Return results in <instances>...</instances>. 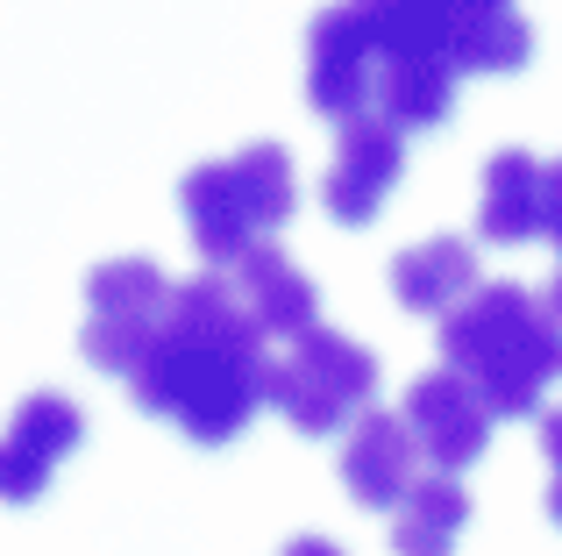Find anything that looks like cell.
Here are the masks:
<instances>
[{
	"label": "cell",
	"instance_id": "cell-3",
	"mask_svg": "<svg viewBox=\"0 0 562 556\" xmlns=\"http://www.w3.org/2000/svg\"><path fill=\"white\" fill-rule=\"evenodd\" d=\"M179 208L192 229V251L214 271H235L263 236L292 222L300 208V171H292L285 143H249L235 157H214V165H192L179 186Z\"/></svg>",
	"mask_w": 562,
	"mask_h": 556
},
{
	"label": "cell",
	"instance_id": "cell-14",
	"mask_svg": "<svg viewBox=\"0 0 562 556\" xmlns=\"http://www.w3.org/2000/svg\"><path fill=\"white\" fill-rule=\"evenodd\" d=\"M477 236L484 243H535L541 236V157L498 151L477 179Z\"/></svg>",
	"mask_w": 562,
	"mask_h": 556
},
{
	"label": "cell",
	"instance_id": "cell-18",
	"mask_svg": "<svg viewBox=\"0 0 562 556\" xmlns=\"http://www.w3.org/2000/svg\"><path fill=\"white\" fill-rule=\"evenodd\" d=\"M541 457L562 471V407H541Z\"/></svg>",
	"mask_w": 562,
	"mask_h": 556
},
{
	"label": "cell",
	"instance_id": "cell-11",
	"mask_svg": "<svg viewBox=\"0 0 562 556\" xmlns=\"http://www.w3.org/2000/svg\"><path fill=\"white\" fill-rule=\"evenodd\" d=\"M235 286V300H243V314L257 321V335L263 343H300L306 329H321V292H314V278H306L300 265H292L278 243H257V251L243 257L235 271H221Z\"/></svg>",
	"mask_w": 562,
	"mask_h": 556
},
{
	"label": "cell",
	"instance_id": "cell-13",
	"mask_svg": "<svg viewBox=\"0 0 562 556\" xmlns=\"http://www.w3.org/2000/svg\"><path fill=\"white\" fill-rule=\"evenodd\" d=\"M477 286H484L477 251H470L463 236H427V243H413V251L392 257V300L406 307V314H441L449 321Z\"/></svg>",
	"mask_w": 562,
	"mask_h": 556
},
{
	"label": "cell",
	"instance_id": "cell-7",
	"mask_svg": "<svg viewBox=\"0 0 562 556\" xmlns=\"http://www.w3.org/2000/svg\"><path fill=\"white\" fill-rule=\"evenodd\" d=\"M398 421H406V435L420 443V457L435 464V478L470 471V464L484 457V443H492V407H484L477 392H470L463 378L449 371V364L413 378V386H406V407H398Z\"/></svg>",
	"mask_w": 562,
	"mask_h": 556
},
{
	"label": "cell",
	"instance_id": "cell-12",
	"mask_svg": "<svg viewBox=\"0 0 562 556\" xmlns=\"http://www.w3.org/2000/svg\"><path fill=\"white\" fill-rule=\"evenodd\" d=\"M420 443L406 435V421L398 414H384V407H371V414L349 429V443H342V492L357 507H392L398 514V500H406L413 486H420Z\"/></svg>",
	"mask_w": 562,
	"mask_h": 556
},
{
	"label": "cell",
	"instance_id": "cell-6",
	"mask_svg": "<svg viewBox=\"0 0 562 556\" xmlns=\"http://www.w3.org/2000/svg\"><path fill=\"white\" fill-rule=\"evenodd\" d=\"M165 307H171L165 265H150V257H108V265H93L86 271V329H79L86 364L114 371V378H136Z\"/></svg>",
	"mask_w": 562,
	"mask_h": 556
},
{
	"label": "cell",
	"instance_id": "cell-15",
	"mask_svg": "<svg viewBox=\"0 0 562 556\" xmlns=\"http://www.w3.org/2000/svg\"><path fill=\"white\" fill-rule=\"evenodd\" d=\"M527 51H535L527 14L492 8V0L449 8V71H520Z\"/></svg>",
	"mask_w": 562,
	"mask_h": 556
},
{
	"label": "cell",
	"instance_id": "cell-4",
	"mask_svg": "<svg viewBox=\"0 0 562 556\" xmlns=\"http://www.w3.org/2000/svg\"><path fill=\"white\" fill-rule=\"evenodd\" d=\"M378 43V86L371 114L406 129H435L456 108V71H449V8H363Z\"/></svg>",
	"mask_w": 562,
	"mask_h": 556
},
{
	"label": "cell",
	"instance_id": "cell-21",
	"mask_svg": "<svg viewBox=\"0 0 562 556\" xmlns=\"http://www.w3.org/2000/svg\"><path fill=\"white\" fill-rule=\"evenodd\" d=\"M549 521H555V529H562V471L549 478Z\"/></svg>",
	"mask_w": 562,
	"mask_h": 556
},
{
	"label": "cell",
	"instance_id": "cell-9",
	"mask_svg": "<svg viewBox=\"0 0 562 556\" xmlns=\"http://www.w3.org/2000/svg\"><path fill=\"white\" fill-rule=\"evenodd\" d=\"M371 86H378V43H371V14L363 8H328L306 36V100L328 122H357L371 114Z\"/></svg>",
	"mask_w": 562,
	"mask_h": 556
},
{
	"label": "cell",
	"instance_id": "cell-1",
	"mask_svg": "<svg viewBox=\"0 0 562 556\" xmlns=\"http://www.w3.org/2000/svg\"><path fill=\"white\" fill-rule=\"evenodd\" d=\"M263 378H271V357H263L257 321L243 314L228 278L200 271L186 286H171V307L157 321L128 392H136L143 414H165L179 435L214 449L249 429V414L263 407Z\"/></svg>",
	"mask_w": 562,
	"mask_h": 556
},
{
	"label": "cell",
	"instance_id": "cell-2",
	"mask_svg": "<svg viewBox=\"0 0 562 556\" xmlns=\"http://www.w3.org/2000/svg\"><path fill=\"white\" fill-rule=\"evenodd\" d=\"M449 371L498 414H541V392L562 378V329L549 321L541 292L513 278H484L449 321H441Z\"/></svg>",
	"mask_w": 562,
	"mask_h": 556
},
{
	"label": "cell",
	"instance_id": "cell-19",
	"mask_svg": "<svg viewBox=\"0 0 562 556\" xmlns=\"http://www.w3.org/2000/svg\"><path fill=\"white\" fill-rule=\"evenodd\" d=\"M278 556H342V549H335L328 535H300V543H285Z\"/></svg>",
	"mask_w": 562,
	"mask_h": 556
},
{
	"label": "cell",
	"instance_id": "cell-10",
	"mask_svg": "<svg viewBox=\"0 0 562 556\" xmlns=\"http://www.w3.org/2000/svg\"><path fill=\"white\" fill-rule=\"evenodd\" d=\"M398 165H406V136H398L392 122H378V114L342 122L335 129V165H328V179H321V208L342 229L378 222V208L398 186Z\"/></svg>",
	"mask_w": 562,
	"mask_h": 556
},
{
	"label": "cell",
	"instance_id": "cell-8",
	"mask_svg": "<svg viewBox=\"0 0 562 556\" xmlns=\"http://www.w3.org/2000/svg\"><path fill=\"white\" fill-rule=\"evenodd\" d=\"M86 443V414L65 392H29L0 429V500L29 507L50 492V471Z\"/></svg>",
	"mask_w": 562,
	"mask_h": 556
},
{
	"label": "cell",
	"instance_id": "cell-20",
	"mask_svg": "<svg viewBox=\"0 0 562 556\" xmlns=\"http://www.w3.org/2000/svg\"><path fill=\"white\" fill-rule=\"evenodd\" d=\"M541 307H549V321H555V329H562V271L549 278V292H541Z\"/></svg>",
	"mask_w": 562,
	"mask_h": 556
},
{
	"label": "cell",
	"instance_id": "cell-5",
	"mask_svg": "<svg viewBox=\"0 0 562 556\" xmlns=\"http://www.w3.org/2000/svg\"><path fill=\"white\" fill-rule=\"evenodd\" d=\"M263 400L300 435H335L342 421L357 429L378 400V357L342 329H306L300 343H285V357H271Z\"/></svg>",
	"mask_w": 562,
	"mask_h": 556
},
{
	"label": "cell",
	"instance_id": "cell-17",
	"mask_svg": "<svg viewBox=\"0 0 562 556\" xmlns=\"http://www.w3.org/2000/svg\"><path fill=\"white\" fill-rule=\"evenodd\" d=\"M541 236L562 251V157H555V165H541Z\"/></svg>",
	"mask_w": 562,
	"mask_h": 556
},
{
	"label": "cell",
	"instance_id": "cell-16",
	"mask_svg": "<svg viewBox=\"0 0 562 556\" xmlns=\"http://www.w3.org/2000/svg\"><path fill=\"white\" fill-rule=\"evenodd\" d=\"M470 529V492L456 478H420L392 514L398 556H456V535Z\"/></svg>",
	"mask_w": 562,
	"mask_h": 556
}]
</instances>
